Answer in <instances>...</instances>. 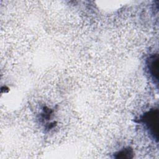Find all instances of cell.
Here are the masks:
<instances>
[{"label": "cell", "instance_id": "1", "mask_svg": "<svg viewBox=\"0 0 159 159\" xmlns=\"http://www.w3.org/2000/svg\"><path fill=\"white\" fill-rule=\"evenodd\" d=\"M158 110H152L145 113L140 118V121L143 122L147 129L149 130L150 133L153 137L157 139V116Z\"/></svg>", "mask_w": 159, "mask_h": 159}, {"label": "cell", "instance_id": "2", "mask_svg": "<svg viewBox=\"0 0 159 159\" xmlns=\"http://www.w3.org/2000/svg\"><path fill=\"white\" fill-rule=\"evenodd\" d=\"M158 58L157 55L150 56L147 60V68L153 79L158 81Z\"/></svg>", "mask_w": 159, "mask_h": 159}]
</instances>
